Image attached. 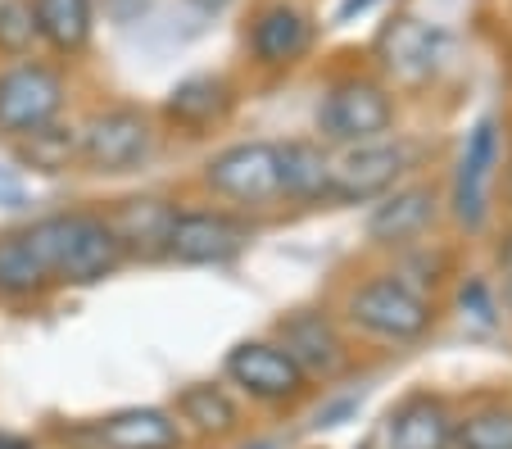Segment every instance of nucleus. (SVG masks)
<instances>
[{"label": "nucleus", "instance_id": "f257e3e1", "mask_svg": "<svg viewBox=\"0 0 512 449\" xmlns=\"http://www.w3.org/2000/svg\"><path fill=\"white\" fill-rule=\"evenodd\" d=\"M28 236L50 273V286H96L127 264V245L109 214L68 209L32 223Z\"/></svg>", "mask_w": 512, "mask_h": 449}, {"label": "nucleus", "instance_id": "f03ea898", "mask_svg": "<svg viewBox=\"0 0 512 449\" xmlns=\"http://www.w3.org/2000/svg\"><path fill=\"white\" fill-rule=\"evenodd\" d=\"M345 323L354 332L372 336V341L386 345H408L417 336L431 332L435 323V304L422 291H413L408 282H399L395 273H381L358 282L345 295Z\"/></svg>", "mask_w": 512, "mask_h": 449}, {"label": "nucleus", "instance_id": "7ed1b4c3", "mask_svg": "<svg viewBox=\"0 0 512 449\" xmlns=\"http://www.w3.org/2000/svg\"><path fill=\"white\" fill-rule=\"evenodd\" d=\"M159 146L155 114L141 105H105L78 127V164L87 173H132Z\"/></svg>", "mask_w": 512, "mask_h": 449}, {"label": "nucleus", "instance_id": "20e7f679", "mask_svg": "<svg viewBox=\"0 0 512 449\" xmlns=\"http://www.w3.org/2000/svg\"><path fill=\"white\" fill-rule=\"evenodd\" d=\"M395 96L381 78H368V73H345V78L327 82L318 100V137L331 141V146H354V141H372L386 137L395 127Z\"/></svg>", "mask_w": 512, "mask_h": 449}, {"label": "nucleus", "instance_id": "39448f33", "mask_svg": "<svg viewBox=\"0 0 512 449\" xmlns=\"http://www.w3.org/2000/svg\"><path fill=\"white\" fill-rule=\"evenodd\" d=\"M68 105V82L46 59H10L0 64V137H28L41 123L59 118Z\"/></svg>", "mask_w": 512, "mask_h": 449}, {"label": "nucleus", "instance_id": "423d86ee", "mask_svg": "<svg viewBox=\"0 0 512 449\" xmlns=\"http://www.w3.org/2000/svg\"><path fill=\"white\" fill-rule=\"evenodd\" d=\"M318 41V19L300 0H259L245 23V55L259 73H286L309 59Z\"/></svg>", "mask_w": 512, "mask_h": 449}, {"label": "nucleus", "instance_id": "0eeeda50", "mask_svg": "<svg viewBox=\"0 0 512 449\" xmlns=\"http://www.w3.org/2000/svg\"><path fill=\"white\" fill-rule=\"evenodd\" d=\"M204 191L236 209H268L281 200V173H277V146L272 141H236L218 150L200 173Z\"/></svg>", "mask_w": 512, "mask_h": 449}, {"label": "nucleus", "instance_id": "6e6552de", "mask_svg": "<svg viewBox=\"0 0 512 449\" xmlns=\"http://www.w3.org/2000/svg\"><path fill=\"white\" fill-rule=\"evenodd\" d=\"M227 381L263 409H295L313 391V377L277 341H241L223 363Z\"/></svg>", "mask_w": 512, "mask_h": 449}, {"label": "nucleus", "instance_id": "1a4fd4ad", "mask_svg": "<svg viewBox=\"0 0 512 449\" xmlns=\"http://www.w3.org/2000/svg\"><path fill=\"white\" fill-rule=\"evenodd\" d=\"M408 164H413L408 141H390V132L386 137H372V141L340 146V155H331L327 200H336V205H363V200H377L408 173Z\"/></svg>", "mask_w": 512, "mask_h": 449}, {"label": "nucleus", "instance_id": "9d476101", "mask_svg": "<svg viewBox=\"0 0 512 449\" xmlns=\"http://www.w3.org/2000/svg\"><path fill=\"white\" fill-rule=\"evenodd\" d=\"M254 227L227 209H177L164 236V259L173 264H227L250 245Z\"/></svg>", "mask_w": 512, "mask_h": 449}, {"label": "nucleus", "instance_id": "9b49d317", "mask_svg": "<svg viewBox=\"0 0 512 449\" xmlns=\"http://www.w3.org/2000/svg\"><path fill=\"white\" fill-rule=\"evenodd\" d=\"M377 59L395 82H404V87H426V82H435V73L449 64V32L426 19H413V14H399V19H390L386 28H381Z\"/></svg>", "mask_w": 512, "mask_h": 449}, {"label": "nucleus", "instance_id": "f8f14e48", "mask_svg": "<svg viewBox=\"0 0 512 449\" xmlns=\"http://www.w3.org/2000/svg\"><path fill=\"white\" fill-rule=\"evenodd\" d=\"M494 168H499V118H481V123L472 127V137H467V150L454 173V196H449L454 223L463 227V232H481L485 218H490Z\"/></svg>", "mask_w": 512, "mask_h": 449}, {"label": "nucleus", "instance_id": "ddd939ff", "mask_svg": "<svg viewBox=\"0 0 512 449\" xmlns=\"http://www.w3.org/2000/svg\"><path fill=\"white\" fill-rule=\"evenodd\" d=\"M277 345L300 363L313 381H331L349 368V341L322 309H295L277 323Z\"/></svg>", "mask_w": 512, "mask_h": 449}, {"label": "nucleus", "instance_id": "4468645a", "mask_svg": "<svg viewBox=\"0 0 512 449\" xmlns=\"http://www.w3.org/2000/svg\"><path fill=\"white\" fill-rule=\"evenodd\" d=\"M454 413L440 395L417 391L399 400L386 418V449H454Z\"/></svg>", "mask_w": 512, "mask_h": 449}, {"label": "nucleus", "instance_id": "2eb2a0df", "mask_svg": "<svg viewBox=\"0 0 512 449\" xmlns=\"http://www.w3.org/2000/svg\"><path fill=\"white\" fill-rule=\"evenodd\" d=\"M440 214V191L435 182H413V186H399L395 196H386L377 209L368 214V236L377 245H413L426 227L435 223Z\"/></svg>", "mask_w": 512, "mask_h": 449}, {"label": "nucleus", "instance_id": "dca6fc26", "mask_svg": "<svg viewBox=\"0 0 512 449\" xmlns=\"http://www.w3.org/2000/svg\"><path fill=\"white\" fill-rule=\"evenodd\" d=\"M96 445L100 449H182L186 431L173 409H118L96 422Z\"/></svg>", "mask_w": 512, "mask_h": 449}, {"label": "nucleus", "instance_id": "f3484780", "mask_svg": "<svg viewBox=\"0 0 512 449\" xmlns=\"http://www.w3.org/2000/svg\"><path fill=\"white\" fill-rule=\"evenodd\" d=\"M232 105H236V91L223 73H195V78L177 82V87L168 91L164 118L173 127H182V132H191V137H200V132L223 123V118L232 114Z\"/></svg>", "mask_w": 512, "mask_h": 449}, {"label": "nucleus", "instance_id": "a211bd4d", "mask_svg": "<svg viewBox=\"0 0 512 449\" xmlns=\"http://www.w3.org/2000/svg\"><path fill=\"white\" fill-rule=\"evenodd\" d=\"M37 41L59 59H78L96 37V0H32Z\"/></svg>", "mask_w": 512, "mask_h": 449}, {"label": "nucleus", "instance_id": "6ab92c4d", "mask_svg": "<svg viewBox=\"0 0 512 449\" xmlns=\"http://www.w3.org/2000/svg\"><path fill=\"white\" fill-rule=\"evenodd\" d=\"M173 413L182 422V431H195L204 440H227L241 431V409H236V400L218 381H191V386H182Z\"/></svg>", "mask_w": 512, "mask_h": 449}, {"label": "nucleus", "instance_id": "aec40b11", "mask_svg": "<svg viewBox=\"0 0 512 449\" xmlns=\"http://www.w3.org/2000/svg\"><path fill=\"white\" fill-rule=\"evenodd\" d=\"M277 173H281V200L318 205L331 186V150L322 141H286L277 146Z\"/></svg>", "mask_w": 512, "mask_h": 449}, {"label": "nucleus", "instance_id": "412c9836", "mask_svg": "<svg viewBox=\"0 0 512 449\" xmlns=\"http://www.w3.org/2000/svg\"><path fill=\"white\" fill-rule=\"evenodd\" d=\"M173 214H177V205L150 196V200H123V209L109 214V223L123 236L127 259H164V236H168Z\"/></svg>", "mask_w": 512, "mask_h": 449}, {"label": "nucleus", "instance_id": "4be33fe9", "mask_svg": "<svg viewBox=\"0 0 512 449\" xmlns=\"http://www.w3.org/2000/svg\"><path fill=\"white\" fill-rule=\"evenodd\" d=\"M41 291H50V273L32 236L0 232V300H37Z\"/></svg>", "mask_w": 512, "mask_h": 449}, {"label": "nucleus", "instance_id": "5701e85b", "mask_svg": "<svg viewBox=\"0 0 512 449\" xmlns=\"http://www.w3.org/2000/svg\"><path fill=\"white\" fill-rule=\"evenodd\" d=\"M19 146V159L28 168H37V173H64L68 164H78V127L73 123H59V118H50V123H41L37 132H28V137L14 141Z\"/></svg>", "mask_w": 512, "mask_h": 449}, {"label": "nucleus", "instance_id": "b1692460", "mask_svg": "<svg viewBox=\"0 0 512 449\" xmlns=\"http://www.w3.org/2000/svg\"><path fill=\"white\" fill-rule=\"evenodd\" d=\"M454 445L458 449H512V409L494 404V409L467 413L454 422Z\"/></svg>", "mask_w": 512, "mask_h": 449}, {"label": "nucleus", "instance_id": "393cba45", "mask_svg": "<svg viewBox=\"0 0 512 449\" xmlns=\"http://www.w3.org/2000/svg\"><path fill=\"white\" fill-rule=\"evenodd\" d=\"M37 41V19H32V0H0V59L32 55Z\"/></svg>", "mask_w": 512, "mask_h": 449}, {"label": "nucleus", "instance_id": "a878e982", "mask_svg": "<svg viewBox=\"0 0 512 449\" xmlns=\"http://www.w3.org/2000/svg\"><path fill=\"white\" fill-rule=\"evenodd\" d=\"M458 309H463V318L476 332H494V327L503 323V304H499V295L490 291L485 277H467L463 291H458Z\"/></svg>", "mask_w": 512, "mask_h": 449}, {"label": "nucleus", "instance_id": "bb28decb", "mask_svg": "<svg viewBox=\"0 0 512 449\" xmlns=\"http://www.w3.org/2000/svg\"><path fill=\"white\" fill-rule=\"evenodd\" d=\"M377 0H340V10H336V23H349L354 14H368Z\"/></svg>", "mask_w": 512, "mask_h": 449}, {"label": "nucleus", "instance_id": "cd10ccee", "mask_svg": "<svg viewBox=\"0 0 512 449\" xmlns=\"http://www.w3.org/2000/svg\"><path fill=\"white\" fill-rule=\"evenodd\" d=\"M499 304L512 313V268H503V295H499Z\"/></svg>", "mask_w": 512, "mask_h": 449}, {"label": "nucleus", "instance_id": "c85d7f7f", "mask_svg": "<svg viewBox=\"0 0 512 449\" xmlns=\"http://www.w3.org/2000/svg\"><path fill=\"white\" fill-rule=\"evenodd\" d=\"M499 264H503V268H512V232L503 236V245H499Z\"/></svg>", "mask_w": 512, "mask_h": 449}]
</instances>
